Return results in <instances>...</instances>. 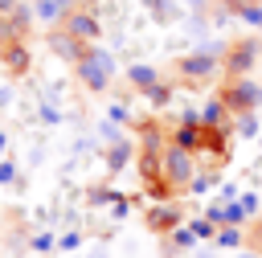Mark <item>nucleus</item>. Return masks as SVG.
Returning a JSON list of instances; mask_svg holds the SVG:
<instances>
[{
	"mask_svg": "<svg viewBox=\"0 0 262 258\" xmlns=\"http://www.w3.org/2000/svg\"><path fill=\"white\" fill-rule=\"evenodd\" d=\"M160 172H164V180H168V184H192V176H196L192 152H188V147H180V143L164 147V156H160Z\"/></svg>",
	"mask_w": 262,
	"mask_h": 258,
	"instance_id": "2",
	"label": "nucleus"
},
{
	"mask_svg": "<svg viewBox=\"0 0 262 258\" xmlns=\"http://www.w3.org/2000/svg\"><path fill=\"white\" fill-rule=\"evenodd\" d=\"M4 143H8V135H4V131H0V152H4Z\"/></svg>",
	"mask_w": 262,
	"mask_h": 258,
	"instance_id": "21",
	"label": "nucleus"
},
{
	"mask_svg": "<svg viewBox=\"0 0 262 258\" xmlns=\"http://www.w3.org/2000/svg\"><path fill=\"white\" fill-rule=\"evenodd\" d=\"M66 29H70L78 41H94V37H98V20H94L90 12H70V16H66Z\"/></svg>",
	"mask_w": 262,
	"mask_h": 258,
	"instance_id": "6",
	"label": "nucleus"
},
{
	"mask_svg": "<svg viewBox=\"0 0 262 258\" xmlns=\"http://www.w3.org/2000/svg\"><path fill=\"white\" fill-rule=\"evenodd\" d=\"M233 258H258V254H254V250H242V254H233Z\"/></svg>",
	"mask_w": 262,
	"mask_h": 258,
	"instance_id": "20",
	"label": "nucleus"
},
{
	"mask_svg": "<svg viewBox=\"0 0 262 258\" xmlns=\"http://www.w3.org/2000/svg\"><path fill=\"white\" fill-rule=\"evenodd\" d=\"M217 246H242V233H237V225H229V229H217Z\"/></svg>",
	"mask_w": 262,
	"mask_h": 258,
	"instance_id": "14",
	"label": "nucleus"
},
{
	"mask_svg": "<svg viewBox=\"0 0 262 258\" xmlns=\"http://www.w3.org/2000/svg\"><path fill=\"white\" fill-rule=\"evenodd\" d=\"M70 8H74V0H37V20H45V25H53V20H61V16H70Z\"/></svg>",
	"mask_w": 262,
	"mask_h": 258,
	"instance_id": "7",
	"label": "nucleus"
},
{
	"mask_svg": "<svg viewBox=\"0 0 262 258\" xmlns=\"http://www.w3.org/2000/svg\"><path fill=\"white\" fill-rule=\"evenodd\" d=\"M127 156H131V143H115V152H111V168H123Z\"/></svg>",
	"mask_w": 262,
	"mask_h": 258,
	"instance_id": "17",
	"label": "nucleus"
},
{
	"mask_svg": "<svg viewBox=\"0 0 262 258\" xmlns=\"http://www.w3.org/2000/svg\"><path fill=\"white\" fill-rule=\"evenodd\" d=\"M213 70H217V53H213V49H205V45H201L196 53L180 57V74H184V78H209Z\"/></svg>",
	"mask_w": 262,
	"mask_h": 258,
	"instance_id": "4",
	"label": "nucleus"
},
{
	"mask_svg": "<svg viewBox=\"0 0 262 258\" xmlns=\"http://www.w3.org/2000/svg\"><path fill=\"white\" fill-rule=\"evenodd\" d=\"M33 250H53V238H49V233H37V238H33Z\"/></svg>",
	"mask_w": 262,
	"mask_h": 258,
	"instance_id": "19",
	"label": "nucleus"
},
{
	"mask_svg": "<svg viewBox=\"0 0 262 258\" xmlns=\"http://www.w3.org/2000/svg\"><path fill=\"white\" fill-rule=\"evenodd\" d=\"M225 102H229V111H258L262 106V86L254 82V78H246V74H237L229 86H225V94H221Z\"/></svg>",
	"mask_w": 262,
	"mask_h": 258,
	"instance_id": "3",
	"label": "nucleus"
},
{
	"mask_svg": "<svg viewBox=\"0 0 262 258\" xmlns=\"http://www.w3.org/2000/svg\"><path fill=\"white\" fill-rule=\"evenodd\" d=\"M237 16H242L246 25H254V29H262V0H254V4H242V8H237Z\"/></svg>",
	"mask_w": 262,
	"mask_h": 258,
	"instance_id": "12",
	"label": "nucleus"
},
{
	"mask_svg": "<svg viewBox=\"0 0 262 258\" xmlns=\"http://www.w3.org/2000/svg\"><path fill=\"white\" fill-rule=\"evenodd\" d=\"M12 180H16V168L4 160V164H0V184H12Z\"/></svg>",
	"mask_w": 262,
	"mask_h": 258,
	"instance_id": "18",
	"label": "nucleus"
},
{
	"mask_svg": "<svg viewBox=\"0 0 262 258\" xmlns=\"http://www.w3.org/2000/svg\"><path fill=\"white\" fill-rule=\"evenodd\" d=\"M0 229H4V213H0Z\"/></svg>",
	"mask_w": 262,
	"mask_h": 258,
	"instance_id": "22",
	"label": "nucleus"
},
{
	"mask_svg": "<svg viewBox=\"0 0 262 258\" xmlns=\"http://www.w3.org/2000/svg\"><path fill=\"white\" fill-rule=\"evenodd\" d=\"M237 135H258V119H254V111H242V119H237Z\"/></svg>",
	"mask_w": 262,
	"mask_h": 258,
	"instance_id": "13",
	"label": "nucleus"
},
{
	"mask_svg": "<svg viewBox=\"0 0 262 258\" xmlns=\"http://www.w3.org/2000/svg\"><path fill=\"white\" fill-rule=\"evenodd\" d=\"M254 57H258V41H242V45H233V49H229L225 66H229V74L237 78V74H246V70L254 66Z\"/></svg>",
	"mask_w": 262,
	"mask_h": 258,
	"instance_id": "5",
	"label": "nucleus"
},
{
	"mask_svg": "<svg viewBox=\"0 0 262 258\" xmlns=\"http://www.w3.org/2000/svg\"><path fill=\"white\" fill-rule=\"evenodd\" d=\"M213 225H217V221H213V217L205 213L201 221H192V233H196V238H217V233H213Z\"/></svg>",
	"mask_w": 262,
	"mask_h": 258,
	"instance_id": "15",
	"label": "nucleus"
},
{
	"mask_svg": "<svg viewBox=\"0 0 262 258\" xmlns=\"http://www.w3.org/2000/svg\"><path fill=\"white\" fill-rule=\"evenodd\" d=\"M209 217H213L217 225H242V217H246V205H242V201H225V205L209 209Z\"/></svg>",
	"mask_w": 262,
	"mask_h": 258,
	"instance_id": "8",
	"label": "nucleus"
},
{
	"mask_svg": "<svg viewBox=\"0 0 262 258\" xmlns=\"http://www.w3.org/2000/svg\"><path fill=\"white\" fill-rule=\"evenodd\" d=\"M127 74H131V82H135V86H143V90H151V86H156V82H160V78H156V70H151V66H131V70H127Z\"/></svg>",
	"mask_w": 262,
	"mask_h": 258,
	"instance_id": "11",
	"label": "nucleus"
},
{
	"mask_svg": "<svg viewBox=\"0 0 262 258\" xmlns=\"http://www.w3.org/2000/svg\"><path fill=\"white\" fill-rule=\"evenodd\" d=\"M192 242H196V233H192V225H188V229H176V238H172V250H188Z\"/></svg>",
	"mask_w": 262,
	"mask_h": 258,
	"instance_id": "16",
	"label": "nucleus"
},
{
	"mask_svg": "<svg viewBox=\"0 0 262 258\" xmlns=\"http://www.w3.org/2000/svg\"><path fill=\"white\" fill-rule=\"evenodd\" d=\"M74 66H78V78H82L86 90H106V82H111V74H115V57H111L106 49H86Z\"/></svg>",
	"mask_w": 262,
	"mask_h": 258,
	"instance_id": "1",
	"label": "nucleus"
},
{
	"mask_svg": "<svg viewBox=\"0 0 262 258\" xmlns=\"http://www.w3.org/2000/svg\"><path fill=\"white\" fill-rule=\"evenodd\" d=\"M225 111H229V102H225V98H213V102L201 111V123H205V127H221V123H225Z\"/></svg>",
	"mask_w": 262,
	"mask_h": 258,
	"instance_id": "9",
	"label": "nucleus"
},
{
	"mask_svg": "<svg viewBox=\"0 0 262 258\" xmlns=\"http://www.w3.org/2000/svg\"><path fill=\"white\" fill-rule=\"evenodd\" d=\"M53 49H57L61 57H74V61L82 57V53H78V37H74L70 29H66V37H53Z\"/></svg>",
	"mask_w": 262,
	"mask_h": 258,
	"instance_id": "10",
	"label": "nucleus"
}]
</instances>
